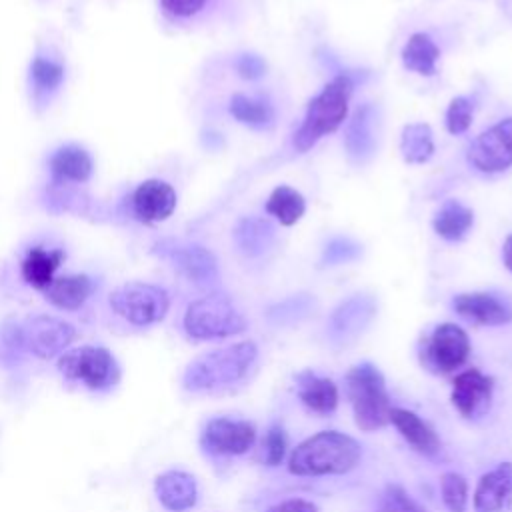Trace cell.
Listing matches in <instances>:
<instances>
[{
  "label": "cell",
  "mask_w": 512,
  "mask_h": 512,
  "mask_svg": "<svg viewBox=\"0 0 512 512\" xmlns=\"http://www.w3.org/2000/svg\"><path fill=\"white\" fill-rule=\"evenodd\" d=\"M360 444L338 430H322L300 442L290 458L288 470L296 476L346 474L360 462Z\"/></svg>",
  "instance_id": "6da1fadb"
},
{
  "label": "cell",
  "mask_w": 512,
  "mask_h": 512,
  "mask_svg": "<svg viewBox=\"0 0 512 512\" xmlns=\"http://www.w3.org/2000/svg\"><path fill=\"white\" fill-rule=\"evenodd\" d=\"M258 356L254 342L244 340L194 358L184 370L182 384L190 392H212L240 382Z\"/></svg>",
  "instance_id": "7a4b0ae2"
},
{
  "label": "cell",
  "mask_w": 512,
  "mask_h": 512,
  "mask_svg": "<svg viewBox=\"0 0 512 512\" xmlns=\"http://www.w3.org/2000/svg\"><path fill=\"white\" fill-rule=\"evenodd\" d=\"M352 88L354 84L350 76L340 74L334 80H330L320 94L312 98L306 116L294 134V148L298 152H306L322 136L334 132L346 120Z\"/></svg>",
  "instance_id": "3957f363"
},
{
  "label": "cell",
  "mask_w": 512,
  "mask_h": 512,
  "mask_svg": "<svg viewBox=\"0 0 512 512\" xmlns=\"http://www.w3.org/2000/svg\"><path fill=\"white\" fill-rule=\"evenodd\" d=\"M346 394L360 430H380L390 422V396L386 392L384 376L374 364L360 362L348 370Z\"/></svg>",
  "instance_id": "277c9868"
},
{
  "label": "cell",
  "mask_w": 512,
  "mask_h": 512,
  "mask_svg": "<svg viewBox=\"0 0 512 512\" xmlns=\"http://www.w3.org/2000/svg\"><path fill=\"white\" fill-rule=\"evenodd\" d=\"M184 330L196 340H216L244 332L246 320L226 296L208 294L186 308Z\"/></svg>",
  "instance_id": "5b68a950"
},
{
  "label": "cell",
  "mask_w": 512,
  "mask_h": 512,
  "mask_svg": "<svg viewBox=\"0 0 512 512\" xmlns=\"http://www.w3.org/2000/svg\"><path fill=\"white\" fill-rule=\"evenodd\" d=\"M58 370L64 378L84 382L90 390H106L120 378V368L112 352L90 344L62 352Z\"/></svg>",
  "instance_id": "8992f818"
},
{
  "label": "cell",
  "mask_w": 512,
  "mask_h": 512,
  "mask_svg": "<svg viewBox=\"0 0 512 512\" xmlns=\"http://www.w3.org/2000/svg\"><path fill=\"white\" fill-rule=\"evenodd\" d=\"M110 308L134 326H150L160 322L168 308L170 296L164 288L146 282H126L110 292Z\"/></svg>",
  "instance_id": "52a82bcc"
},
{
  "label": "cell",
  "mask_w": 512,
  "mask_h": 512,
  "mask_svg": "<svg viewBox=\"0 0 512 512\" xmlns=\"http://www.w3.org/2000/svg\"><path fill=\"white\" fill-rule=\"evenodd\" d=\"M16 344L24 346L38 358H54L62 354L76 338L72 324L54 316H32L14 330Z\"/></svg>",
  "instance_id": "ba28073f"
},
{
  "label": "cell",
  "mask_w": 512,
  "mask_h": 512,
  "mask_svg": "<svg viewBox=\"0 0 512 512\" xmlns=\"http://www.w3.org/2000/svg\"><path fill=\"white\" fill-rule=\"evenodd\" d=\"M470 354V340L468 334L452 324H440L428 336L424 350H422V364L434 372H452L460 368Z\"/></svg>",
  "instance_id": "9c48e42d"
},
{
  "label": "cell",
  "mask_w": 512,
  "mask_h": 512,
  "mask_svg": "<svg viewBox=\"0 0 512 512\" xmlns=\"http://www.w3.org/2000/svg\"><path fill=\"white\" fill-rule=\"evenodd\" d=\"M468 162L486 174L512 166V118L500 120L478 134L468 148Z\"/></svg>",
  "instance_id": "30bf717a"
},
{
  "label": "cell",
  "mask_w": 512,
  "mask_h": 512,
  "mask_svg": "<svg viewBox=\"0 0 512 512\" xmlns=\"http://www.w3.org/2000/svg\"><path fill=\"white\" fill-rule=\"evenodd\" d=\"M154 252L196 284H208L218 276V262L204 246L180 240H162L154 246Z\"/></svg>",
  "instance_id": "8fae6325"
},
{
  "label": "cell",
  "mask_w": 512,
  "mask_h": 512,
  "mask_svg": "<svg viewBox=\"0 0 512 512\" xmlns=\"http://www.w3.org/2000/svg\"><path fill=\"white\" fill-rule=\"evenodd\" d=\"M256 440L254 424L246 420L214 418L210 420L200 436L202 446L218 456H238L252 448Z\"/></svg>",
  "instance_id": "7c38bea8"
},
{
  "label": "cell",
  "mask_w": 512,
  "mask_h": 512,
  "mask_svg": "<svg viewBox=\"0 0 512 512\" xmlns=\"http://www.w3.org/2000/svg\"><path fill=\"white\" fill-rule=\"evenodd\" d=\"M494 380L478 368L460 372L452 382V404L464 418L482 416L492 400Z\"/></svg>",
  "instance_id": "4fadbf2b"
},
{
  "label": "cell",
  "mask_w": 512,
  "mask_h": 512,
  "mask_svg": "<svg viewBox=\"0 0 512 512\" xmlns=\"http://www.w3.org/2000/svg\"><path fill=\"white\" fill-rule=\"evenodd\" d=\"M174 208L176 192L164 180H144L132 194V210L140 222H162L174 212Z\"/></svg>",
  "instance_id": "5bb4252c"
},
{
  "label": "cell",
  "mask_w": 512,
  "mask_h": 512,
  "mask_svg": "<svg viewBox=\"0 0 512 512\" xmlns=\"http://www.w3.org/2000/svg\"><path fill=\"white\" fill-rule=\"evenodd\" d=\"M454 310L480 326H500L512 320V308L488 292H464L454 296Z\"/></svg>",
  "instance_id": "9a60e30c"
},
{
  "label": "cell",
  "mask_w": 512,
  "mask_h": 512,
  "mask_svg": "<svg viewBox=\"0 0 512 512\" xmlns=\"http://www.w3.org/2000/svg\"><path fill=\"white\" fill-rule=\"evenodd\" d=\"M512 506V464L502 462L486 472L474 490L476 512H504Z\"/></svg>",
  "instance_id": "2e32d148"
},
{
  "label": "cell",
  "mask_w": 512,
  "mask_h": 512,
  "mask_svg": "<svg viewBox=\"0 0 512 512\" xmlns=\"http://www.w3.org/2000/svg\"><path fill=\"white\" fill-rule=\"evenodd\" d=\"M160 504L172 512H184L198 500V488L192 474L184 470L162 472L154 482Z\"/></svg>",
  "instance_id": "e0dca14e"
},
{
  "label": "cell",
  "mask_w": 512,
  "mask_h": 512,
  "mask_svg": "<svg viewBox=\"0 0 512 512\" xmlns=\"http://www.w3.org/2000/svg\"><path fill=\"white\" fill-rule=\"evenodd\" d=\"M376 108L372 104L360 106L352 120L348 122L346 136H344V146L350 156V160L362 164L366 162L376 148Z\"/></svg>",
  "instance_id": "ac0fdd59"
},
{
  "label": "cell",
  "mask_w": 512,
  "mask_h": 512,
  "mask_svg": "<svg viewBox=\"0 0 512 512\" xmlns=\"http://www.w3.org/2000/svg\"><path fill=\"white\" fill-rule=\"evenodd\" d=\"M390 422L396 426L402 438L420 454L432 456L440 450V440L434 428L426 420H422L418 414L404 408H392Z\"/></svg>",
  "instance_id": "d6986e66"
},
{
  "label": "cell",
  "mask_w": 512,
  "mask_h": 512,
  "mask_svg": "<svg viewBox=\"0 0 512 512\" xmlns=\"http://www.w3.org/2000/svg\"><path fill=\"white\" fill-rule=\"evenodd\" d=\"M298 398L316 414H330L338 406V388L330 378H320L312 372H300L296 376Z\"/></svg>",
  "instance_id": "ffe728a7"
},
{
  "label": "cell",
  "mask_w": 512,
  "mask_h": 512,
  "mask_svg": "<svg viewBox=\"0 0 512 512\" xmlns=\"http://www.w3.org/2000/svg\"><path fill=\"white\" fill-rule=\"evenodd\" d=\"M92 168L90 154L78 144H64L50 156V170L60 182H86Z\"/></svg>",
  "instance_id": "44dd1931"
},
{
  "label": "cell",
  "mask_w": 512,
  "mask_h": 512,
  "mask_svg": "<svg viewBox=\"0 0 512 512\" xmlns=\"http://www.w3.org/2000/svg\"><path fill=\"white\" fill-rule=\"evenodd\" d=\"M94 282L86 274H68L54 278L50 286L44 290V296L50 304L62 310L80 308L92 294Z\"/></svg>",
  "instance_id": "7402d4cb"
},
{
  "label": "cell",
  "mask_w": 512,
  "mask_h": 512,
  "mask_svg": "<svg viewBox=\"0 0 512 512\" xmlns=\"http://www.w3.org/2000/svg\"><path fill=\"white\" fill-rule=\"evenodd\" d=\"M66 254L58 248L46 250L42 246H34L22 260V278L36 290H46L54 280L56 268L62 264Z\"/></svg>",
  "instance_id": "603a6c76"
},
{
  "label": "cell",
  "mask_w": 512,
  "mask_h": 512,
  "mask_svg": "<svg viewBox=\"0 0 512 512\" xmlns=\"http://www.w3.org/2000/svg\"><path fill=\"white\" fill-rule=\"evenodd\" d=\"M276 232L270 220L248 216L234 228V242L246 256H260L274 244Z\"/></svg>",
  "instance_id": "cb8c5ba5"
},
{
  "label": "cell",
  "mask_w": 512,
  "mask_h": 512,
  "mask_svg": "<svg viewBox=\"0 0 512 512\" xmlns=\"http://www.w3.org/2000/svg\"><path fill=\"white\" fill-rule=\"evenodd\" d=\"M374 314V302L368 296H352L342 302L330 320V328L336 336L344 338L348 334H356L362 330Z\"/></svg>",
  "instance_id": "d4e9b609"
},
{
  "label": "cell",
  "mask_w": 512,
  "mask_h": 512,
  "mask_svg": "<svg viewBox=\"0 0 512 512\" xmlns=\"http://www.w3.org/2000/svg\"><path fill=\"white\" fill-rule=\"evenodd\" d=\"M474 214L458 200H446L434 214V230L444 240H460L472 226Z\"/></svg>",
  "instance_id": "484cf974"
},
{
  "label": "cell",
  "mask_w": 512,
  "mask_h": 512,
  "mask_svg": "<svg viewBox=\"0 0 512 512\" xmlns=\"http://www.w3.org/2000/svg\"><path fill=\"white\" fill-rule=\"evenodd\" d=\"M440 58V50L434 44V40L424 34V32H416L408 38L404 50H402V62L408 70L424 74V76H432L436 72V62Z\"/></svg>",
  "instance_id": "4316f807"
},
{
  "label": "cell",
  "mask_w": 512,
  "mask_h": 512,
  "mask_svg": "<svg viewBox=\"0 0 512 512\" xmlns=\"http://www.w3.org/2000/svg\"><path fill=\"white\" fill-rule=\"evenodd\" d=\"M400 152L408 164H424L434 154L432 128L424 122H412L402 128Z\"/></svg>",
  "instance_id": "83f0119b"
},
{
  "label": "cell",
  "mask_w": 512,
  "mask_h": 512,
  "mask_svg": "<svg viewBox=\"0 0 512 512\" xmlns=\"http://www.w3.org/2000/svg\"><path fill=\"white\" fill-rule=\"evenodd\" d=\"M306 210L304 196L290 188V186H278L272 190L268 202H266V212L274 216L282 226H292L296 224Z\"/></svg>",
  "instance_id": "f1b7e54d"
},
{
  "label": "cell",
  "mask_w": 512,
  "mask_h": 512,
  "mask_svg": "<svg viewBox=\"0 0 512 512\" xmlns=\"http://www.w3.org/2000/svg\"><path fill=\"white\" fill-rule=\"evenodd\" d=\"M228 110L240 124L250 128H268L274 122V108L268 102L246 94H234Z\"/></svg>",
  "instance_id": "f546056e"
},
{
  "label": "cell",
  "mask_w": 512,
  "mask_h": 512,
  "mask_svg": "<svg viewBox=\"0 0 512 512\" xmlns=\"http://www.w3.org/2000/svg\"><path fill=\"white\" fill-rule=\"evenodd\" d=\"M440 492L446 508L450 512H464L468 502V484L462 474L446 472L440 478Z\"/></svg>",
  "instance_id": "4dcf8cb0"
},
{
  "label": "cell",
  "mask_w": 512,
  "mask_h": 512,
  "mask_svg": "<svg viewBox=\"0 0 512 512\" xmlns=\"http://www.w3.org/2000/svg\"><path fill=\"white\" fill-rule=\"evenodd\" d=\"M30 76L40 90H54L60 86V82L64 78V68H62V64H58L54 60L36 56L30 66Z\"/></svg>",
  "instance_id": "1f68e13d"
},
{
  "label": "cell",
  "mask_w": 512,
  "mask_h": 512,
  "mask_svg": "<svg viewBox=\"0 0 512 512\" xmlns=\"http://www.w3.org/2000/svg\"><path fill=\"white\" fill-rule=\"evenodd\" d=\"M362 252L360 244H356L352 238H332L324 252H322V264L324 266H336V264H342V262H350L354 258H358Z\"/></svg>",
  "instance_id": "d6a6232c"
},
{
  "label": "cell",
  "mask_w": 512,
  "mask_h": 512,
  "mask_svg": "<svg viewBox=\"0 0 512 512\" xmlns=\"http://www.w3.org/2000/svg\"><path fill=\"white\" fill-rule=\"evenodd\" d=\"M472 124V102L464 96H458L450 102L446 110V128L452 134H462Z\"/></svg>",
  "instance_id": "836d02e7"
},
{
  "label": "cell",
  "mask_w": 512,
  "mask_h": 512,
  "mask_svg": "<svg viewBox=\"0 0 512 512\" xmlns=\"http://www.w3.org/2000/svg\"><path fill=\"white\" fill-rule=\"evenodd\" d=\"M380 512H426V510L416 500H412L402 486L390 484L384 492Z\"/></svg>",
  "instance_id": "e575fe53"
},
{
  "label": "cell",
  "mask_w": 512,
  "mask_h": 512,
  "mask_svg": "<svg viewBox=\"0 0 512 512\" xmlns=\"http://www.w3.org/2000/svg\"><path fill=\"white\" fill-rule=\"evenodd\" d=\"M286 432L282 430V426L274 424L268 428L266 438H264V460L268 466H278L284 460L286 454Z\"/></svg>",
  "instance_id": "d590c367"
},
{
  "label": "cell",
  "mask_w": 512,
  "mask_h": 512,
  "mask_svg": "<svg viewBox=\"0 0 512 512\" xmlns=\"http://www.w3.org/2000/svg\"><path fill=\"white\" fill-rule=\"evenodd\" d=\"M236 72L246 80H256L266 72V62L258 54H242L236 60Z\"/></svg>",
  "instance_id": "8d00e7d4"
},
{
  "label": "cell",
  "mask_w": 512,
  "mask_h": 512,
  "mask_svg": "<svg viewBox=\"0 0 512 512\" xmlns=\"http://www.w3.org/2000/svg\"><path fill=\"white\" fill-rule=\"evenodd\" d=\"M162 8L176 18H188L200 12L206 4V0H160Z\"/></svg>",
  "instance_id": "74e56055"
},
{
  "label": "cell",
  "mask_w": 512,
  "mask_h": 512,
  "mask_svg": "<svg viewBox=\"0 0 512 512\" xmlns=\"http://www.w3.org/2000/svg\"><path fill=\"white\" fill-rule=\"evenodd\" d=\"M266 512H318L316 504L302 500V498H290L284 502H278L274 506H270Z\"/></svg>",
  "instance_id": "f35d334b"
},
{
  "label": "cell",
  "mask_w": 512,
  "mask_h": 512,
  "mask_svg": "<svg viewBox=\"0 0 512 512\" xmlns=\"http://www.w3.org/2000/svg\"><path fill=\"white\" fill-rule=\"evenodd\" d=\"M502 258H504V264L506 268L512 272V234L506 238L504 242V248H502Z\"/></svg>",
  "instance_id": "ab89813d"
}]
</instances>
